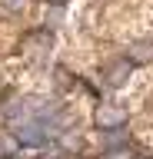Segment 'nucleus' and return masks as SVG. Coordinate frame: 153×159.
I'll return each mask as SVG.
<instances>
[{"label": "nucleus", "mask_w": 153, "mask_h": 159, "mask_svg": "<svg viewBox=\"0 0 153 159\" xmlns=\"http://www.w3.org/2000/svg\"><path fill=\"white\" fill-rule=\"evenodd\" d=\"M27 3H30V0H0V17H3V20H7V17H17V13L27 10Z\"/></svg>", "instance_id": "6"}, {"label": "nucleus", "mask_w": 153, "mask_h": 159, "mask_svg": "<svg viewBox=\"0 0 153 159\" xmlns=\"http://www.w3.org/2000/svg\"><path fill=\"white\" fill-rule=\"evenodd\" d=\"M130 60L127 57H120V60H113V63H107V66H103V83H107V86H123V83H127V76H130Z\"/></svg>", "instance_id": "2"}, {"label": "nucleus", "mask_w": 153, "mask_h": 159, "mask_svg": "<svg viewBox=\"0 0 153 159\" xmlns=\"http://www.w3.org/2000/svg\"><path fill=\"white\" fill-rule=\"evenodd\" d=\"M47 3H53V7H63V3H67V0H47Z\"/></svg>", "instance_id": "9"}, {"label": "nucleus", "mask_w": 153, "mask_h": 159, "mask_svg": "<svg viewBox=\"0 0 153 159\" xmlns=\"http://www.w3.org/2000/svg\"><path fill=\"white\" fill-rule=\"evenodd\" d=\"M17 152H20V139L7 129H0V159H13Z\"/></svg>", "instance_id": "4"}, {"label": "nucleus", "mask_w": 153, "mask_h": 159, "mask_svg": "<svg viewBox=\"0 0 153 159\" xmlns=\"http://www.w3.org/2000/svg\"><path fill=\"white\" fill-rule=\"evenodd\" d=\"M107 159H130V152H127V149H110Z\"/></svg>", "instance_id": "8"}, {"label": "nucleus", "mask_w": 153, "mask_h": 159, "mask_svg": "<svg viewBox=\"0 0 153 159\" xmlns=\"http://www.w3.org/2000/svg\"><path fill=\"white\" fill-rule=\"evenodd\" d=\"M60 146L67 149V152H80V149H83V136L73 133V129H63V133H60Z\"/></svg>", "instance_id": "5"}, {"label": "nucleus", "mask_w": 153, "mask_h": 159, "mask_svg": "<svg viewBox=\"0 0 153 159\" xmlns=\"http://www.w3.org/2000/svg\"><path fill=\"white\" fill-rule=\"evenodd\" d=\"M127 60H130L133 66L153 63V40H133L130 47H127Z\"/></svg>", "instance_id": "3"}, {"label": "nucleus", "mask_w": 153, "mask_h": 159, "mask_svg": "<svg viewBox=\"0 0 153 159\" xmlns=\"http://www.w3.org/2000/svg\"><path fill=\"white\" fill-rule=\"evenodd\" d=\"M123 143H127V133H123V126L107 129V149H120Z\"/></svg>", "instance_id": "7"}, {"label": "nucleus", "mask_w": 153, "mask_h": 159, "mask_svg": "<svg viewBox=\"0 0 153 159\" xmlns=\"http://www.w3.org/2000/svg\"><path fill=\"white\" fill-rule=\"evenodd\" d=\"M133 159H153V156H133Z\"/></svg>", "instance_id": "10"}, {"label": "nucleus", "mask_w": 153, "mask_h": 159, "mask_svg": "<svg viewBox=\"0 0 153 159\" xmlns=\"http://www.w3.org/2000/svg\"><path fill=\"white\" fill-rule=\"evenodd\" d=\"M97 126L100 129H117V126H127V109L117 106V103H103L97 109Z\"/></svg>", "instance_id": "1"}]
</instances>
